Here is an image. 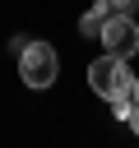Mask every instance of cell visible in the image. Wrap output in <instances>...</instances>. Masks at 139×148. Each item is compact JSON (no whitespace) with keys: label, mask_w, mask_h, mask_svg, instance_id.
Returning <instances> with one entry per match:
<instances>
[{"label":"cell","mask_w":139,"mask_h":148,"mask_svg":"<svg viewBox=\"0 0 139 148\" xmlns=\"http://www.w3.org/2000/svg\"><path fill=\"white\" fill-rule=\"evenodd\" d=\"M56 74H60V56H56V46H51V42H28V46L19 51V79H23L32 92L51 88V83H56Z\"/></svg>","instance_id":"1"},{"label":"cell","mask_w":139,"mask_h":148,"mask_svg":"<svg viewBox=\"0 0 139 148\" xmlns=\"http://www.w3.org/2000/svg\"><path fill=\"white\" fill-rule=\"evenodd\" d=\"M88 88L97 92V97H120V92H130L134 88V74H130V65L120 60V56H111V51H102L93 65H88Z\"/></svg>","instance_id":"2"},{"label":"cell","mask_w":139,"mask_h":148,"mask_svg":"<svg viewBox=\"0 0 139 148\" xmlns=\"http://www.w3.org/2000/svg\"><path fill=\"white\" fill-rule=\"evenodd\" d=\"M102 51H111L120 60H130L139 51V23H134V14H107V23H102Z\"/></svg>","instance_id":"3"},{"label":"cell","mask_w":139,"mask_h":148,"mask_svg":"<svg viewBox=\"0 0 139 148\" xmlns=\"http://www.w3.org/2000/svg\"><path fill=\"white\" fill-rule=\"evenodd\" d=\"M102 23H107V5L97 0L88 14H79V32L88 37V42H102Z\"/></svg>","instance_id":"4"},{"label":"cell","mask_w":139,"mask_h":148,"mask_svg":"<svg viewBox=\"0 0 139 148\" xmlns=\"http://www.w3.org/2000/svg\"><path fill=\"white\" fill-rule=\"evenodd\" d=\"M102 5H107V14H134L139 0H102Z\"/></svg>","instance_id":"5"},{"label":"cell","mask_w":139,"mask_h":148,"mask_svg":"<svg viewBox=\"0 0 139 148\" xmlns=\"http://www.w3.org/2000/svg\"><path fill=\"white\" fill-rule=\"evenodd\" d=\"M125 125H130V130H134V134H139V106H134V111H130V120H125Z\"/></svg>","instance_id":"6"},{"label":"cell","mask_w":139,"mask_h":148,"mask_svg":"<svg viewBox=\"0 0 139 148\" xmlns=\"http://www.w3.org/2000/svg\"><path fill=\"white\" fill-rule=\"evenodd\" d=\"M130 92H134V106H139V79H134V88H130Z\"/></svg>","instance_id":"7"}]
</instances>
